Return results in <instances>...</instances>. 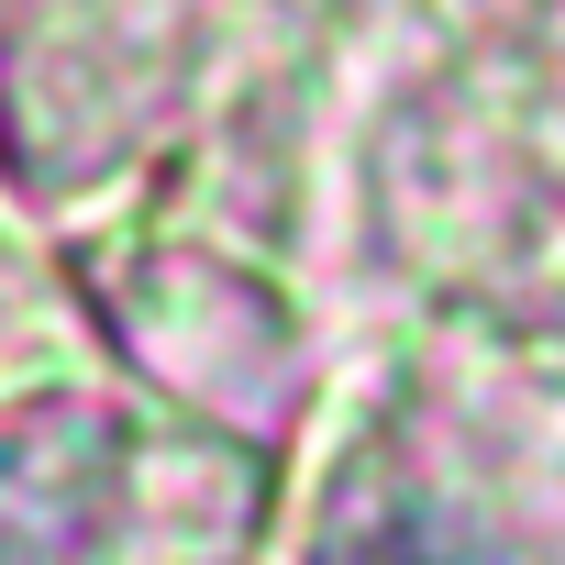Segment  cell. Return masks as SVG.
<instances>
[{
	"mask_svg": "<svg viewBox=\"0 0 565 565\" xmlns=\"http://www.w3.org/2000/svg\"><path fill=\"white\" fill-rule=\"evenodd\" d=\"M322 565H488V543H466V532L433 521V510H377V521H355Z\"/></svg>",
	"mask_w": 565,
	"mask_h": 565,
	"instance_id": "1",
	"label": "cell"
}]
</instances>
